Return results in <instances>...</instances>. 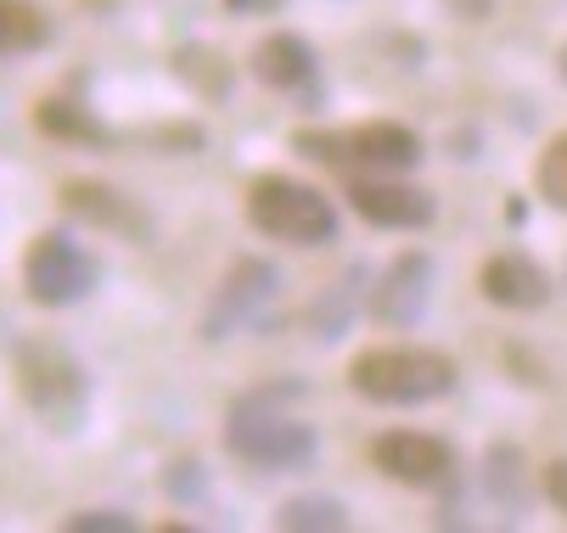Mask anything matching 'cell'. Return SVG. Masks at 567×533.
Instances as JSON below:
<instances>
[{"label": "cell", "mask_w": 567, "mask_h": 533, "mask_svg": "<svg viewBox=\"0 0 567 533\" xmlns=\"http://www.w3.org/2000/svg\"><path fill=\"white\" fill-rule=\"evenodd\" d=\"M12 383H18V399L34 410V421L56 438H73L85 432V416H91V376L62 343L51 337H29L18 343V359H12Z\"/></svg>", "instance_id": "obj_3"}, {"label": "cell", "mask_w": 567, "mask_h": 533, "mask_svg": "<svg viewBox=\"0 0 567 533\" xmlns=\"http://www.w3.org/2000/svg\"><path fill=\"white\" fill-rule=\"evenodd\" d=\"M483 494H489L495 505H506V511L523 505V454L512 443L489 449V461H483Z\"/></svg>", "instance_id": "obj_18"}, {"label": "cell", "mask_w": 567, "mask_h": 533, "mask_svg": "<svg viewBox=\"0 0 567 533\" xmlns=\"http://www.w3.org/2000/svg\"><path fill=\"white\" fill-rule=\"evenodd\" d=\"M276 527L287 533H343L349 527V505L332 494H298L276 511Z\"/></svg>", "instance_id": "obj_17"}, {"label": "cell", "mask_w": 567, "mask_h": 533, "mask_svg": "<svg viewBox=\"0 0 567 533\" xmlns=\"http://www.w3.org/2000/svg\"><path fill=\"white\" fill-rule=\"evenodd\" d=\"M62 527L68 533H135V516L130 511H73Z\"/></svg>", "instance_id": "obj_21"}, {"label": "cell", "mask_w": 567, "mask_h": 533, "mask_svg": "<svg viewBox=\"0 0 567 533\" xmlns=\"http://www.w3.org/2000/svg\"><path fill=\"white\" fill-rule=\"evenodd\" d=\"M534 186H539V197L550 202V208H561L567 213V129L539 151V169H534Z\"/></svg>", "instance_id": "obj_19"}, {"label": "cell", "mask_w": 567, "mask_h": 533, "mask_svg": "<svg viewBox=\"0 0 567 533\" xmlns=\"http://www.w3.org/2000/svg\"><path fill=\"white\" fill-rule=\"evenodd\" d=\"M51 45V18L34 0H0V56H34Z\"/></svg>", "instance_id": "obj_15"}, {"label": "cell", "mask_w": 567, "mask_h": 533, "mask_svg": "<svg viewBox=\"0 0 567 533\" xmlns=\"http://www.w3.org/2000/svg\"><path fill=\"white\" fill-rule=\"evenodd\" d=\"M292 151L303 158L349 175H411L427 146L411 124H393V118H371V124H349V129H292Z\"/></svg>", "instance_id": "obj_4"}, {"label": "cell", "mask_w": 567, "mask_h": 533, "mask_svg": "<svg viewBox=\"0 0 567 533\" xmlns=\"http://www.w3.org/2000/svg\"><path fill=\"white\" fill-rule=\"evenodd\" d=\"M444 7L461 18V23H489V12H495V0H444Z\"/></svg>", "instance_id": "obj_24"}, {"label": "cell", "mask_w": 567, "mask_h": 533, "mask_svg": "<svg viewBox=\"0 0 567 533\" xmlns=\"http://www.w3.org/2000/svg\"><path fill=\"white\" fill-rule=\"evenodd\" d=\"M433 286H439V270H433L427 253H399V259L382 270L377 292H371V315H377V326H388V332H411V326H422L427 303H433Z\"/></svg>", "instance_id": "obj_10"}, {"label": "cell", "mask_w": 567, "mask_h": 533, "mask_svg": "<svg viewBox=\"0 0 567 533\" xmlns=\"http://www.w3.org/2000/svg\"><path fill=\"white\" fill-rule=\"evenodd\" d=\"M164 489H169L175 500H197V489H203V472H197V461H181V467H169V472H164Z\"/></svg>", "instance_id": "obj_22"}, {"label": "cell", "mask_w": 567, "mask_h": 533, "mask_svg": "<svg viewBox=\"0 0 567 533\" xmlns=\"http://www.w3.org/2000/svg\"><path fill=\"white\" fill-rule=\"evenodd\" d=\"M477 286L495 310H512V315H528V310H545L550 303V275L528 259V253H495L489 264L477 270Z\"/></svg>", "instance_id": "obj_12"}, {"label": "cell", "mask_w": 567, "mask_h": 533, "mask_svg": "<svg viewBox=\"0 0 567 533\" xmlns=\"http://www.w3.org/2000/svg\"><path fill=\"white\" fill-rule=\"evenodd\" d=\"M349 321H354L349 281H343V286H332V292H320V303L309 310V326H315V337H320V343H332L338 332H349Z\"/></svg>", "instance_id": "obj_20"}, {"label": "cell", "mask_w": 567, "mask_h": 533, "mask_svg": "<svg viewBox=\"0 0 567 533\" xmlns=\"http://www.w3.org/2000/svg\"><path fill=\"white\" fill-rule=\"evenodd\" d=\"M254 80L259 85H270V91H281V96H315V85H320V62H315V45L303 40V34H270V40H259V51H254Z\"/></svg>", "instance_id": "obj_13"}, {"label": "cell", "mask_w": 567, "mask_h": 533, "mask_svg": "<svg viewBox=\"0 0 567 533\" xmlns=\"http://www.w3.org/2000/svg\"><path fill=\"white\" fill-rule=\"evenodd\" d=\"M169 67L181 73V80H186L203 102H225V96H230V67H225V56L208 51V45H181V51L169 56Z\"/></svg>", "instance_id": "obj_16"}, {"label": "cell", "mask_w": 567, "mask_h": 533, "mask_svg": "<svg viewBox=\"0 0 567 533\" xmlns=\"http://www.w3.org/2000/svg\"><path fill=\"white\" fill-rule=\"evenodd\" d=\"M102 281V264L91 248H79L68 231H40L23 248V292L40 310H68V303H85Z\"/></svg>", "instance_id": "obj_6"}, {"label": "cell", "mask_w": 567, "mask_h": 533, "mask_svg": "<svg viewBox=\"0 0 567 533\" xmlns=\"http://www.w3.org/2000/svg\"><path fill=\"white\" fill-rule=\"evenodd\" d=\"M230 18H248V12H281V0H225Z\"/></svg>", "instance_id": "obj_25"}, {"label": "cell", "mask_w": 567, "mask_h": 533, "mask_svg": "<svg viewBox=\"0 0 567 533\" xmlns=\"http://www.w3.org/2000/svg\"><path fill=\"white\" fill-rule=\"evenodd\" d=\"M371 467L404 489H439L450 483L455 472V454L444 438L433 432H411V427H399V432H377L371 438Z\"/></svg>", "instance_id": "obj_9"}, {"label": "cell", "mask_w": 567, "mask_h": 533, "mask_svg": "<svg viewBox=\"0 0 567 533\" xmlns=\"http://www.w3.org/2000/svg\"><path fill=\"white\" fill-rule=\"evenodd\" d=\"M349 208L377 231H427L439 219V197L399 175H349Z\"/></svg>", "instance_id": "obj_8"}, {"label": "cell", "mask_w": 567, "mask_h": 533, "mask_svg": "<svg viewBox=\"0 0 567 533\" xmlns=\"http://www.w3.org/2000/svg\"><path fill=\"white\" fill-rule=\"evenodd\" d=\"M545 494H550V505L567 516V461H550V467H545Z\"/></svg>", "instance_id": "obj_23"}, {"label": "cell", "mask_w": 567, "mask_h": 533, "mask_svg": "<svg viewBox=\"0 0 567 533\" xmlns=\"http://www.w3.org/2000/svg\"><path fill=\"white\" fill-rule=\"evenodd\" d=\"M561 80H567V45H561Z\"/></svg>", "instance_id": "obj_26"}, {"label": "cell", "mask_w": 567, "mask_h": 533, "mask_svg": "<svg viewBox=\"0 0 567 533\" xmlns=\"http://www.w3.org/2000/svg\"><path fill=\"white\" fill-rule=\"evenodd\" d=\"M34 124H40V135H51V140H73V146H107V140H113V129H107L91 107L56 102V96L34 107Z\"/></svg>", "instance_id": "obj_14"}, {"label": "cell", "mask_w": 567, "mask_h": 533, "mask_svg": "<svg viewBox=\"0 0 567 533\" xmlns=\"http://www.w3.org/2000/svg\"><path fill=\"white\" fill-rule=\"evenodd\" d=\"M281 297V270L270 259H236L225 270V281L214 286L208 310H203V337L219 343L230 332H248V326H265L270 303Z\"/></svg>", "instance_id": "obj_7"}, {"label": "cell", "mask_w": 567, "mask_h": 533, "mask_svg": "<svg viewBox=\"0 0 567 533\" xmlns=\"http://www.w3.org/2000/svg\"><path fill=\"white\" fill-rule=\"evenodd\" d=\"M241 213H248V224L259 237L287 242V248H327V242H338V208L315 186L292 180V175H259L248 186Z\"/></svg>", "instance_id": "obj_5"}, {"label": "cell", "mask_w": 567, "mask_h": 533, "mask_svg": "<svg viewBox=\"0 0 567 533\" xmlns=\"http://www.w3.org/2000/svg\"><path fill=\"white\" fill-rule=\"evenodd\" d=\"M455 383H461L455 359L439 348H422V343H377V348L354 354V365H349V388L388 410L433 405V399L455 394Z\"/></svg>", "instance_id": "obj_2"}, {"label": "cell", "mask_w": 567, "mask_h": 533, "mask_svg": "<svg viewBox=\"0 0 567 533\" xmlns=\"http://www.w3.org/2000/svg\"><path fill=\"white\" fill-rule=\"evenodd\" d=\"M303 388L298 383H270V388H254L241 394L225 416V449L236 454L241 467H259V472H298L315 461V427L298 421L287 410V399H298Z\"/></svg>", "instance_id": "obj_1"}, {"label": "cell", "mask_w": 567, "mask_h": 533, "mask_svg": "<svg viewBox=\"0 0 567 533\" xmlns=\"http://www.w3.org/2000/svg\"><path fill=\"white\" fill-rule=\"evenodd\" d=\"M56 202H62L68 219L91 224V231L124 237V242H135V248L152 242V213H146L135 197H124V191H113V186H102V180H68V186L56 191Z\"/></svg>", "instance_id": "obj_11"}]
</instances>
